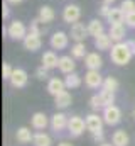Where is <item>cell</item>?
Segmentation results:
<instances>
[{"label":"cell","instance_id":"6da1fadb","mask_svg":"<svg viewBox=\"0 0 135 146\" xmlns=\"http://www.w3.org/2000/svg\"><path fill=\"white\" fill-rule=\"evenodd\" d=\"M132 51L127 44V41H122V42H113L111 49H110V60L111 63L118 65V66H123L127 63H130L132 60Z\"/></svg>","mask_w":135,"mask_h":146},{"label":"cell","instance_id":"7a4b0ae2","mask_svg":"<svg viewBox=\"0 0 135 146\" xmlns=\"http://www.w3.org/2000/svg\"><path fill=\"white\" fill-rule=\"evenodd\" d=\"M27 33L29 31H27V27H26V24L22 21H12L9 24V27H7V34L14 41H24V37L27 36Z\"/></svg>","mask_w":135,"mask_h":146},{"label":"cell","instance_id":"3957f363","mask_svg":"<svg viewBox=\"0 0 135 146\" xmlns=\"http://www.w3.org/2000/svg\"><path fill=\"white\" fill-rule=\"evenodd\" d=\"M103 121L108 126H117L122 121V110H120V107H117L115 104L106 106L103 109Z\"/></svg>","mask_w":135,"mask_h":146},{"label":"cell","instance_id":"277c9868","mask_svg":"<svg viewBox=\"0 0 135 146\" xmlns=\"http://www.w3.org/2000/svg\"><path fill=\"white\" fill-rule=\"evenodd\" d=\"M79 19H81V9H79V5L68 3L66 7L63 9V21L66 24L73 26L74 22H79Z\"/></svg>","mask_w":135,"mask_h":146},{"label":"cell","instance_id":"5b68a950","mask_svg":"<svg viewBox=\"0 0 135 146\" xmlns=\"http://www.w3.org/2000/svg\"><path fill=\"white\" fill-rule=\"evenodd\" d=\"M86 129V121L79 115H73L69 117V122H68V131L71 136H81Z\"/></svg>","mask_w":135,"mask_h":146},{"label":"cell","instance_id":"8992f818","mask_svg":"<svg viewBox=\"0 0 135 146\" xmlns=\"http://www.w3.org/2000/svg\"><path fill=\"white\" fill-rule=\"evenodd\" d=\"M49 44H51L52 49H58V51L66 49L68 44H69V34L64 33V31H56L49 39Z\"/></svg>","mask_w":135,"mask_h":146},{"label":"cell","instance_id":"52a82bcc","mask_svg":"<svg viewBox=\"0 0 135 146\" xmlns=\"http://www.w3.org/2000/svg\"><path fill=\"white\" fill-rule=\"evenodd\" d=\"M9 82H10V85L14 88H24L27 85V82H29V75H27L26 70H22V68H14L12 76H10Z\"/></svg>","mask_w":135,"mask_h":146},{"label":"cell","instance_id":"ba28073f","mask_svg":"<svg viewBox=\"0 0 135 146\" xmlns=\"http://www.w3.org/2000/svg\"><path fill=\"white\" fill-rule=\"evenodd\" d=\"M24 48L27 49V51H31V53H35V51H39L41 49V46H42V39H41V34H37V33H34V31H29L27 33V36L24 37Z\"/></svg>","mask_w":135,"mask_h":146},{"label":"cell","instance_id":"9c48e42d","mask_svg":"<svg viewBox=\"0 0 135 146\" xmlns=\"http://www.w3.org/2000/svg\"><path fill=\"white\" fill-rule=\"evenodd\" d=\"M86 129L91 133V134H96V133H103V115H98V114H90L86 115Z\"/></svg>","mask_w":135,"mask_h":146},{"label":"cell","instance_id":"30bf717a","mask_svg":"<svg viewBox=\"0 0 135 146\" xmlns=\"http://www.w3.org/2000/svg\"><path fill=\"white\" fill-rule=\"evenodd\" d=\"M69 36H71V39H73L74 42H81V41H85L86 37L90 36V33H88V26H85L83 22H74V24L71 26Z\"/></svg>","mask_w":135,"mask_h":146},{"label":"cell","instance_id":"8fae6325","mask_svg":"<svg viewBox=\"0 0 135 146\" xmlns=\"http://www.w3.org/2000/svg\"><path fill=\"white\" fill-rule=\"evenodd\" d=\"M103 76H101L100 70H88L85 73V85L88 88H101L103 85Z\"/></svg>","mask_w":135,"mask_h":146},{"label":"cell","instance_id":"7c38bea8","mask_svg":"<svg viewBox=\"0 0 135 146\" xmlns=\"http://www.w3.org/2000/svg\"><path fill=\"white\" fill-rule=\"evenodd\" d=\"M68 122H69V119L64 112H56L51 117V127L54 133H61V131L68 129Z\"/></svg>","mask_w":135,"mask_h":146},{"label":"cell","instance_id":"4fadbf2b","mask_svg":"<svg viewBox=\"0 0 135 146\" xmlns=\"http://www.w3.org/2000/svg\"><path fill=\"white\" fill-rule=\"evenodd\" d=\"M108 34L113 39V42H122L127 36V26L125 24H111L108 29Z\"/></svg>","mask_w":135,"mask_h":146},{"label":"cell","instance_id":"5bb4252c","mask_svg":"<svg viewBox=\"0 0 135 146\" xmlns=\"http://www.w3.org/2000/svg\"><path fill=\"white\" fill-rule=\"evenodd\" d=\"M41 61H42V66H46L47 70H54V68H58V66H59V58H58V54H56V51H54V49L46 51V53L42 54Z\"/></svg>","mask_w":135,"mask_h":146},{"label":"cell","instance_id":"9a60e30c","mask_svg":"<svg viewBox=\"0 0 135 146\" xmlns=\"http://www.w3.org/2000/svg\"><path fill=\"white\" fill-rule=\"evenodd\" d=\"M63 90H66V83H64V80H61V78H58V76L49 78V82H47V92H49L52 97H56V95L61 94Z\"/></svg>","mask_w":135,"mask_h":146},{"label":"cell","instance_id":"2e32d148","mask_svg":"<svg viewBox=\"0 0 135 146\" xmlns=\"http://www.w3.org/2000/svg\"><path fill=\"white\" fill-rule=\"evenodd\" d=\"M47 124H51V122H49V119H47V115H46L44 112H34L32 114V117H31V126H32L34 129L42 131V129L47 127Z\"/></svg>","mask_w":135,"mask_h":146},{"label":"cell","instance_id":"e0dca14e","mask_svg":"<svg viewBox=\"0 0 135 146\" xmlns=\"http://www.w3.org/2000/svg\"><path fill=\"white\" fill-rule=\"evenodd\" d=\"M85 66L88 70H100L103 66V58L98 53H88L85 58Z\"/></svg>","mask_w":135,"mask_h":146},{"label":"cell","instance_id":"ac0fdd59","mask_svg":"<svg viewBox=\"0 0 135 146\" xmlns=\"http://www.w3.org/2000/svg\"><path fill=\"white\" fill-rule=\"evenodd\" d=\"M111 46H113V39L110 37L108 33H103V34L95 37V48H96V49H100V51H108V49H111Z\"/></svg>","mask_w":135,"mask_h":146},{"label":"cell","instance_id":"d6986e66","mask_svg":"<svg viewBox=\"0 0 135 146\" xmlns=\"http://www.w3.org/2000/svg\"><path fill=\"white\" fill-rule=\"evenodd\" d=\"M73 104V97H71V94L68 92V90H63L61 94H58L56 97H54V106L58 107V109H66Z\"/></svg>","mask_w":135,"mask_h":146},{"label":"cell","instance_id":"ffe728a7","mask_svg":"<svg viewBox=\"0 0 135 146\" xmlns=\"http://www.w3.org/2000/svg\"><path fill=\"white\" fill-rule=\"evenodd\" d=\"M59 70L63 73H66V75H69V73L74 72V68H76V63H74V58L73 56H59V66H58Z\"/></svg>","mask_w":135,"mask_h":146},{"label":"cell","instance_id":"44dd1931","mask_svg":"<svg viewBox=\"0 0 135 146\" xmlns=\"http://www.w3.org/2000/svg\"><path fill=\"white\" fill-rule=\"evenodd\" d=\"M108 24H125V12L122 10V7H113L110 15L106 17Z\"/></svg>","mask_w":135,"mask_h":146},{"label":"cell","instance_id":"7402d4cb","mask_svg":"<svg viewBox=\"0 0 135 146\" xmlns=\"http://www.w3.org/2000/svg\"><path fill=\"white\" fill-rule=\"evenodd\" d=\"M42 22H46V24H51L54 19H56V12H54V9L51 7V5H42L41 9H39V15H37Z\"/></svg>","mask_w":135,"mask_h":146},{"label":"cell","instance_id":"603a6c76","mask_svg":"<svg viewBox=\"0 0 135 146\" xmlns=\"http://www.w3.org/2000/svg\"><path fill=\"white\" fill-rule=\"evenodd\" d=\"M111 143H113L115 146H128L130 138H128V134H127L123 129H118V131L113 133V136H111Z\"/></svg>","mask_w":135,"mask_h":146},{"label":"cell","instance_id":"cb8c5ba5","mask_svg":"<svg viewBox=\"0 0 135 146\" xmlns=\"http://www.w3.org/2000/svg\"><path fill=\"white\" fill-rule=\"evenodd\" d=\"M15 138H17V141H19L20 145H29L34 139V134L31 133L29 127H19L17 133H15Z\"/></svg>","mask_w":135,"mask_h":146},{"label":"cell","instance_id":"d4e9b609","mask_svg":"<svg viewBox=\"0 0 135 146\" xmlns=\"http://www.w3.org/2000/svg\"><path fill=\"white\" fill-rule=\"evenodd\" d=\"M88 33H90V36H93V37L103 34V33H105V26H103V22L98 21V19H91V21L88 22Z\"/></svg>","mask_w":135,"mask_h":146},{"label":"cell","instance_id":"484cf974","mask_svg":"<svg viewBox=\"0 0 135 146\" xmlns=\"http://www.w3.org/2000/svg\"><path fill=\"white\" fill-rule=\"evenodd\" d=\"M86 54H88V51H86L85 41H81V42H74V44L71 46V56H73L74 60H81V58H86Z\"/></svg>","mask_w":135,"mask_h":146},{"label":"cell","instance_id":"4316f807","mask_svg":"<svg viewBox=\"0 0 135 146\" xmlns=\"http://www.w3.org/2000/svg\"><path fill=\"white\" fill-rule=\"evenodd\" d=\"M32 145L34 146H51V145H52V139H51V136H49V134H46V133L39 131V133H35V134H34Z\"/></svg>","mask_w":135,"mask_h":146},{"label":"cell","instance_id":"83f0119b","mask_svg":"<svg viewBox=\"0 0 135 146\" xmlns=\"http://www.w3.org/2000/svg\"><path fill=\"white\" fill-rule=\"evenodd\" d=\"M101 90H106V92H117V90H118V80H117L115 76H106V78L103 80Z\"/></svg>","mask_w":135,"mask_h":146},{"label":"cell","instance_id":"f1b7e54d","mask_svg":"<svg viewBox=\"0 0 135 146\" xmlns=\"http://www.w3.org/2000/svg\"><path fill=\"white\" fill-rule=\"evenodd\" d=\"M64 83H66V88H78V87H81V76L73 72L66 76Z\"/></svg>","mask_w":135,"mask_h":146},{"label":"cell","instance_id":"f546056e","mask_svg":"<svg viewBox=\"0 0 135 146\" xmlns=\"http://www.w3.org/2000/svg\"><path fill=\"white\" fill-rule=\"evenodd\" d=\"M46 26H47V24L42 22V21L37 17V19H34L32 22H31V29H29V31H34V33H37V34L42 36V34L46 33Z\"/></svg>","mask_w":135,"mask_h":146},{"label":"cell","instance_id":"4dcf8cb0","mask_svg":"<svg viewBox=\"0 0 135 146\" xmlns=\"http://www.w3.org/2000/svg\"><path fill=\"white\" fill-rule=\"evenodd\" d=\"M100 97H101V102L103 106H111L115 104V92H106V90H101L100 92Z\"/></svg>","mask_w":135,"mask_h":146},{"label":"cell","instance_id":"1f68e13d","mask_svg":"<svg viewBox=\"0 0 135 146\" xmlns=\"http://www.w3.org/2000/svg\"><path fill=\"white\" fill-rule=\"evenodd\" d=\"M120 7H122V10H123L125 14L135 12V0H122Z\"/></svg>","mask_w":135,"mask_h":146},{"label":"cell","instance_id":"d6a6232c","mask_svg":"<svg viewBox=\"0 0 135 146\" xmlns=\"http://www.w3.org/2000/svg\"><path fill=\"white\" fill-rule=\"evenodd\" d=\"M90 106H91V109H93V110L105 109V106H103V102H101V97H100V95H93V97L90 99Z\"/></svg>","mask_w":135,"mask_h":146},{"label":"cell","instance_id":"836d02e7","mask_svg":"<svg viewBox=\"0 0 135 146\" xmlns=\"http://www.w3.org/2000/svg\"><path fill=\"white\" fill-rule=\"evenodd\" d=\"M12 72H14V68H12L9 63H3V65H2V76H3V80H10Z\"/></svg>","mask_w":135,"mask_h":146},{"label":"cell","instance_id":"e575fe53","mask_svg":"<svg viewBox=\"0 0 135 146\" xmlns=\"http://www.w3.org/2000/svg\"><path fill=\"white\" fill-rule=\"evenodd\" d=\"M125 26L130 29H135V12L125 14Z\"/></svg>","mask_w":135,"mask_h":146},{"label":"cell","instance_id":"d590c367","mask_svg":"<svg viewBox=\"0 0 135 146\" xmlns=\"http://www.w3.org/2000/svg\"><path fill=\"white\" fill-rule=\"evenodd\" d=\"M47 72H49V70H47L46 66H42V65H41V66L35 70V76H37L39 80H47V76H49V75H47Z\"/></svg>","mask_w":135,"mask_h":146},{"label":"cell","instance_id":"8d00e7d4","mask_svg":"<svg viewBox=\"0 0 135 146\" xmlns=\"http://www.w3.org/2000/svg\"><path fill=\"white\" fill-rule=\"evenodd\" d=\"M111 9H113V7H111L110 3H105V2H103V5L100 7V15H101V17H105V19H106V17L110 15Z\"/></svg>","mask_w":135,"mask_h":146},{"label":"cell","instance_id":"74e56055","mask_svg":"<svg viewBox=\"0 0 135 146\" xmlns=\"http://www.w3.org/2000/svg\"><path fill=\"white\" fill-rule=\"evenodd\" d=\"M2 17L3 19L9 17V5H7V2H3V5H2Z\"/></svg>","mask_w":135,"mask_h":146},{"label":"cell","instance_id":"f35d334b","mask_svg":"<svg viewBox=\"0 0 135 146\" xmlns=\"http://www.w3.org/2000/svg\"><path fill=\"white\" fill-rule=\"evenodd\" d=\"M127 44H128V48H130L132 54L135 56V39H128V41H127Z\"/></svg>","mask_w":135,"mask_h":146},{"label":"cell","instance_id":"ab89813d","mask_svg":"<svg viewBox=\"0 0 135 146\" xmlns=\"http://www.w3.org/2000/svg\"><path fill=\"white\" fill-rule=\"evenodd\" d=\"M93 139H95L96 143H98V141L103 143V133H96V134H93Z\"/></svg>","mask_w":135,"mask_h":146},{"label":"cell","instance_id":"60d3db41","mask_svg":"<svg viewBox=\"0 0 135 146\" xmlns=\"http://www.w3.org/2000/svg\"><path fill=\"white\" fill-rule=\"evenodd\" d=\"M58 146H73V145H71V143H68V141H61Z\"/></svg>","mask_w":135,"mask_h":146},{"label":"cell","instance_id":"b9f144b4","mask_svg":"<svg viewBox=\"0 0 135 146\" xmlns=\"http://www.w3.org/2000/svg\"><path fill=\"white\" fill-rule=\"evenodd\" d=\"M5 2H7V3H20L22 0H5Z\"/></svg>","mask_w":135,"mask_h":146},{"label":"cell","instance_id":"7bdbcfd3","mask_svg":"<svg viewBox=\"0 0 135 146\" xmlns=\"http://www.w3.org/2000/svg\"><path fill=\"white\" fill-rule=\"evenodd\" d=\"M103 2H105V3H110V5H111V3H113V2H117V0H103Z\"/></svg>","mask_w":135,"mask_h":146},{"label":"cell","instance_id":"ee69618b","mask_svg":"<svg viewBox=\"0 0 135 146\" xmlns=\"http://www.w3.org/2000/svg\"><path fill=\"white\" fill-rule=\"evenodd\" d=\"M100 146H115V145H108V143H101Z\"/></svg>","mask_w":135,"mask_h":146},{"label":"cell","instance_id":"f6af8a7d","mask_svg":"<svg viewBox=\"0 0 135 146\" xmlns=\"http://www.w3.org/2000/svg\"><path fill=\"white\" fill-rule=\"evenodd\" d=\"M134 117H135V109H134Z\"/></svg>","mask_w":135,"mask_h":146}]
</instances>
